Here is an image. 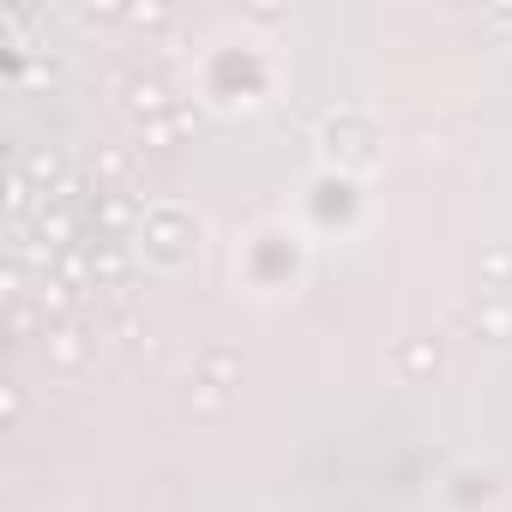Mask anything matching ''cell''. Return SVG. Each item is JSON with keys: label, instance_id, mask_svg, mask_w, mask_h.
I'll list each match as a JSON object with an SVG mask.
<instances>
[{"label": "cell", "instance_id": "cell-1", "mask_svg": "<svg viewBox=\"0 0 512 512\" xmlns=\"http://www.w3.org/2000/svg\"><path fill=\"white\" fill-rule=\"evenodd\" d=\"M145 241H151V253L157 260H181L187 253V241H193V217L187 211H175V205H157V211H145Z\"/></svg>", "mask_w": 512, "mask_h": 512}, {"label": "cell", "instance_id": "cell-2", "mask_svg": "<svg viewBox=\"0 0 512 512\" xmlns=\"http://www.w3.org/2000/svg\"><path fill=\"white\" fill-rule=\"evenodd\" d=\"M127 109L139 115V127L145 121H169L175 115V97H169L163 79H127Z\"/></svg>", "mask_w": 512, "mask_h": 512}, {"label": "cell", "instance_id": "cell-3", "mask_svg": "<svg viewBox=\"0 0 512 512\" xmlns=\"http://www.w3.org/2000/svg\"><path fill=\"white\" fill-rule=\"evenodd\" d=\"M91 217H97V229H103V235H121V229H133V223H139V205H133V193H121V187H97Z\"/></svg>", "mask_w": 512, "mask_h": 512}, {"label": "cell", "instance_id": "cell-4", "mask_svg": "<svg viewBox=\"0 0 512 512\" xmlns=\"http://www.w3.org/2000/svg\"><path fill=\"white\" fill-rule=\"evenodd\" d=\"M470 332L488 344H512V296H482L470 314Z\"/></svg>", "mask_w": 512, "mask_h": 512}, {"label": "cell", "instance_id": "cell-5", "mask_svg": "<svg viewBox=\"0 0 512 512\" xmlns=\"http://www.w3.org/2000/svg\"><path fill=\"white\" fill-rule=\"evenodd\" d=\"M91 272H97V290H121L127 284V247L115 235L91 241Z\"/></svg>", "mask_w": 512, "mask_h": 512}, {"label": "cell", "instance_id": "cell-6", "mask_svg": "<svg viewBox=\"0 0 512 512\" xmlns=\"http://www.w3.org/2000/svg\"><path fill=\"white\" fill-rule=\"evenodd\" d=\"M43 344H49V362H55V368H85V332H79L73 320H55V326L43 332Z\"/></svg>", "mask_w": 512, "mask_h": 512}, {"label": "cell", "instance_id": "cell-7", "mask_svg": "<svg viewBox=\"0 0 512 512\" xmlns=\"http://www.w3.org/2000/svg\"><path fill=\"white\" fill-rule=\"evenodd\" d=\"M181 404H187V416H199V422H217L223 410H229V392L217 386V380H187V392H181Z\"/></svg>", "mask_w": 512, "mask_h": 512}, {"label": "cell", "instance_id": "cell-8", "mask_svg": "<svg viewBox=\"0 0 512 512\" xmlns=\"http://www.w3.org/2000/svg\"><path fill=\"white\" fill-rule=\"evenodd\" d=\"M19 169H25L31 181H43V187H61V181H67V163H61V151H55V145H37Z\"/></svg>", "mask_w": 512, "mask_h": 512}, {"label": "cell", "instance_id": "cell-9", "mask_svg": "<svg viewBox=\"0 0 512 512\" xmlns=\"http://www.w3.org/2000/svg\"><path fill=\"white\" fill-rule=\"evenodd\" d=\"M199 368H205V380H217L223 392H229V386H241V356H235V350H223V344H211V350L199 356Z\"/></svg>", "mask_w": 512, "mask_h": 512}, {"label": "cell", "instance_id": "cell-10", "mask_svg": "<svg viewBox=\"0 0 512 512\" xmlns=\"http://www.w3.org/2000/svg\"><path fill=\"white\" fill-rule=\"evenodd\" d=\"M512 284V247H482V290H506Z\"/></svg>", "mask_w": 512, "mask_h": 512}, {"label": "cell", "instance_id": "cell-11", "mask_svg": "<svg viewBox=\"0 0 512 512\" xmlns=\"http://www.w3.org/2000/svg\"><path fill=\"white\" fill-rule=\"evenodd\" d=\"M398 362H404V374H434V368H440V344H434V338H410V344L398 350Z\"/></svg>", "mask_w": 512, "mask_h": 512}, {"label": "cell", "instance_id": "cell-12", "mask_svg": "<svg viewBox=\"0 0 512 512\" xmlns=\"http://www.w3.org/2000/svg\"><path fill=\"white\" fill-rule=\"evenodd\" d=\"M55 266H61V284H85V278H97V272H91V247H85V241L61 247V260H55Z\"/></svg>", "mask_w": 512, "mask_h": 512}, {"label": "cell", "instance_id": "cell-13", "mask_svg": "<svg viewBox=\"0 0 512 512\" xmlns=\"http://www.w3.org/2000/svg\"><path fill=\"white\" fill-rule=\"evenodd\" d=\"M37 302H43V314H49V326H55V320H67V308H73V284L49 278V284L37 290Z\"/></svg>", "mask_w": 512, "mask_h": 512}, {"label": "cell", "instance_id": "cell-14", "mask_svg": "<svg viewBox=\"0 0 512 512\" xmlns=\"http://www.w3.org/2000/svg\"><path fill=\"white\" fill-rule=\"evenodd\" d=\"M139 139H151L157 151H163V145H175V121H145V127H139Z\"/></svg>", "mask_w": 512, "mask_h": 512}, {"label": "cell", "instance_id": "cell-15", "mask_svg": "<svg viewBox=\"0 0 512 512\" xmlns=\"http://www.w3.org/2000/svg\"><path fill=\"white\" fill-rule=\"evenodd\" d=\"M31 320H37V314H31L25 302H13V308H7V332H13V338H25V332H31Z\"/></svg>", "mask_w": 512, "mask_h": 512}, {"label": "cell", "instance_id": "cell-16", "mask_svg": "<svg viewBox=\"0 0 512 512\" xmlns=\"http://www.w3.org/2000/svg\"><path fill=\"white\" fill-rule=\"evenodd\" d=\"M97 169L103 175H127V151H97Z\"/></svg>", "mask_w": 512, "mask_h": 512}]
</instances>
